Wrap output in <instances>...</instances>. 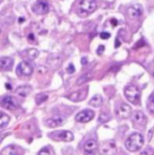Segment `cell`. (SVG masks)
I'll list each match as a JSON object with an SVG mask.
<instances>
[{
    "label": "cell",
    "instance_id": "5bb4252c",
    "mask_svg": "<svg viewBox=\"0 0 154 155\" xmlns=\"http://www.w3.org/2000/svg\"><path fill=\"white\" fill-rule=\"evenodd\" d=\"M132 120L135 124H136L137 125L141 126V127H144L147 123V119L145 117V115L144 114L142 111H139V110H137V111L134 112L133 114H132Z\"/></svg>",
    "mask_w": 154,
    "mask_h": 155
},
{
    "label": "cell",
    "instance_id": "484cf974",
    "mask_svg": "<svg viewBox=\"0 0 154 155\" xmlns=\"http://www.w3.org/2000/svg\"><path fill=\"white\" fill-rule=\"evenodd\" d=\"M110 119L111 117L108 114H101L100 115V117H99V122L100 124H105V123L110 120Z\"/></svg>",
    "mask_w": 154,
    "mask_h": 155
},
{
    "label": "cell",
    "instance_id": "f1b7e54d",
    "mask_svg": "<svg viewBox=\"0 0 154 155\" xmlns=\"http://www.w3.org/2000/svg\"><path fill=\"white\" fill-rule=\"evenodd\" d=\"M110 33H107V32H103V33L100 34V37L103 39H107L110 37Z\"/></svg>",
    "mask_w": 154,
    "mask_h": 155
},
{
    "label": "cell",
    "instance_id": "ffe728a7",
    "mask_svg": "<svg viewBox=\"0 0 154 155\" xmlns=\"http://www.w3.org/2000/svg\"><path fill=\"white\" fill-rule=\"evenodd\" d=\"M93 77V74L91 72H88L87 74H84V75H82L81 77H80L78 78V80H77V86H80V85L84 84L85 83L88 82L89 80H91Z\"/></svg>",
    "mask_w": 154,
    "mask_h": 155
},
{
    "label": "cell",
    "instance_id": "3957f363",
    "mask_svg": "<svg viewBox=\"0 0 154 155\" xmlns=\"http://www.w3.org/2000/svg\"><path fill=\"white\" fill-rule=\"evenodd\" d=\"M125 95L131 103L137 104L140 101L141 92L135 86H129L125 89Z\"/></svg>",
    "mask_w": 154,
    "mask_h": 155
},
{
    "label": "cell",
    "instance_id": "603a6c76",
    "mask_svg": "<svg viewBox=\"0 0 154 155\" xmlns=\"http://www.w3.org/2000/svg\"><path fill=\"white\" fill-rule=\"evenodd\" d=\"M38 155H55L54 151L51 147H45V148H42L38 153Z\"/></svg>",
    "mask_w": 154,
    "mask_h": 155
},
{
    "label": "cell",
    "instance_id": "f546056e",
    "mask_svg": "<svg viewBox=\"0 0 154 155\" xmlns=\"http://www.w3.org/2000/svg\"><path fill=\"white\" fill-rule=\"evenodd\" d=\"M67 71H68V73H69V74H72V73H74V71H75V68H74V65H73L72 64H70L69 66L67 68Z\"/></svg>",
    "mask_w": 154,
    "mask_h": 155
},
{
    "label": "cell",
    "instance_id": "d4e9b609",
    "mask_svg": "<svg viewBox=\"0 0 154 155\" xmlns=\"http://www.w3.org/2000/svg\"><path fill=\"white\" fill-rule=\"evenodd\" d=\"M26 53H27V55L28 56V58L31 60L33 59H35L39 54V51L36 49H29L26 51Z\"/></svg>",
    "mask_w": 154,
    "mask_h": 155
},
{
    "label": "cell",
    "instance_id": "6da1fadb",
    "mask_svg": "<svg viewBox=\"0 0 154 155\" xmlns=\"http://www.w3.org/2000/svg\"><path fill=\"white\" fill-rule=\"evenodd\" d=\"M144 143V137L140 133H134L131 135L125 142V147L128 151L135 152L141 149Z\"/></svg>",
    "mask_w": 154,
    "mask_h": 155
},
{
    "label": "cell",
    "instance_id": "e0dca14e",
    "mask_svg": "<svg viewBox=\"0 0 154 155\" xmlns=\"http://www.w3.org/2000/svg\"><path fill=\"white\" fill-rule=\"evenodd\" d=\"M0 155H20L17 151L16 148L14 145H9L3 148L2 151H1Z\"/></svg>",
    "mask_w": 154,
    "mask_h": 155
},
{
    "label": "cell",
    "instance_id": "83f0119b",
    "mask_svg": "<svg viewBox=\"0 0 154 155\" xmlns=\"http://www.w3.org/2000/svg\"><path fill=\"white\" fill-rule=\"evenodd\" d=\"M148 71H150V74L154 77V61L150 62L148 65Z\"/></svg>",
    "mask_w": 154,
    "mask_h": 155
},
{
    "label": "cell",
    "instance_id": "4dcf8cb0",
    "mask_svg": "<svg viewBox=\"0 0 154 155\" xmlns=\"http://www.w3.org/2000/svg\"><path fill=\"white\" fill-rule=\"evenodd\" d=\"M104 50H105V47L103 46V45H100L98 49L97 50V54H98L99 55H101V54L103 53V51H104Z\"/></svg>",
    "mask_w": 154,
    "mask_h": 155
},
{
    "label": "cell",
    "instance_id": "7a4b0ae2",
    "mask_svg": "<svg viewBox=\"0 0 154 155\" xmlns=\"http://www.w3.org/2000/svg\"><path fill=\"white\" fill-rule=\"evenodd\" d=\"M97 3L94 0H82L80 2L78 9V15L85 18L90 14L93 13L97 9Z\"/></svg>",
    "mask_w": 154,
    "mask_h": 155
},
{
    "label": "cell",
    "instance_id": "9c48e42d",
    "mask_svg": "<svg viewBox=\"0 0 154 155\" xmlns=\"http://www.w3.org/2000/svg\"><path fill=\"white\" fill-rule=\"evenodd\" d=\"M32 10L36 15H45L50 10V5L46 1H38L32 7Z\"/></svg>",
    "mask_w": 154,
    "mask_h": 155
},
{
    "label": "cell",
    "instance_id": "8992f818",
    "mask_svg": "<svg viewBox=\"0 0 154 155\" xmlns=\"http://www.w3.org/2000/svg\"><path fill=\"white\" fill-rule=\"evenodd\" d=\"M49 136L56 141H62V142H71L74 139V136L72 133L66 130H59V131L53 132L49 134Z\"/></svg>",
    "mask_w": 154,
    "mask_h": 155
},
{
    "label": "cell",
    "instance_id": "ba28073f",
    "mask_svg": "<svg viewBox=\"0 0 154 155\" xmlns=\"http://www.w3.org/2000/svg\"><path fill=\"white\" fill-rule=\"evenodd\" d=\"M33 71L32 65L27 61L21 62L16 68L17 74L19 76H30L33 73Z\"/></svg>",
    "mask_w": 154,
    "mask_h": 155
},
{
    "label": "cell",
    "instance_id": "7402d4cb",
    "mask_svg": "<svg viewBox=\"0 0 154 155\" xmlns=\"http://www.w3.org/2000/svg\"><path fill=\"white\" fill-rule=\"evenodd\" d=\"M9 117L4 112L0 111V129L4 128L9 122Z\"/></svg>",
    "mask_w": 154,
    "mask_h": 155
},
{
    "label": "cell",
    "instance_id": "cb8c5ba5",
    "mask_svg": "<svg viewBox=\"0 0 154 155\" xmlns=\"http://www.w3.org/2000/svg\"><path fill=\"white\" fill-rule=\"evenodd\" d=\"M47 99H48V95H46V94H43V93L38 94L36 97V104H42V103L45 102Z\"/></svg>",
    "mask_w": 154,
    "mask_h": 155
},
{
    "label": "cell",
    "instance_id": "5b68a950",
    "mask_svg": "<svg viewBox=\"0 0 154 155\" xmlns=\"http://www.w3.org/2000/svg\"><path fill=\"white\" fill-rule=\"evenodd\" d=\"M0 106L7 110H16L19 107L18 100L11 95H5L0 98Z\"/></svg>",
    "mask_w": 154,
    "mask_h": 155
},
{
    "label": "cell",
    "instance_id": "d6986e66",
    "mask_svg": "<svg viewBox=\"0 0 154 155\" xmlns=\"http://www.w3.org/2000/svg\"><path fill=\"white\" fill-rule=\"evenodd\" d=\"M31 88L29 86H21L16 89V93L21 97H26L30 93Z\"/></svg>",
    "mask_w": 154,
    "mask_h": 155
},
{
    "label": "cell",
    "instance_id": "7c38bea8",
    "mask_svg": "<svg viewBox=\"0 0 154 155\" xmlns=\"http://www.w3.org/2000/svg\"><path fill=\"white\" fill-rule=\"evenodd\" d=\"M87 95V89H84L70 94V95L67 96V98L72 101L77 102V101H80L84 100L86 98Z\"/></svg>",
    "mask_w": 154,
    "mask_h": 155
},
{
    "label": "cell",
    "instance_id": "ac0fdd59",
    "mask_svg": "<svg viewBox=\"0 0 154 155\" xmlns=\"http://www.w3.org/2000/svg\"><path fill=\"white\" fill-rule=\"evenodd\" d=\"M89 104L94 107H100L103 104V98L100 95H96L90 101Z\"/></svg>",
    "mask_w": 154,
    "mask_h": 155
},
{
    "label": "cell",
    "instance_id": "2e32d148",
    "mask_svg": "<svg viewBox=\"0 0 154 155\" xmlns=\"http://www.w3.org/2000/svg\"><path fill=\"white\" fill-rule=\"evenodd\" d=\"M14 64V61L11 58H0V70L2 71H10Z\"/></svg>",
    "mask_w": 154,
    "mask_h": 155
},
{
    "label": "cell",
    "instance_id": "1f68e13d",
    "mask_svg": "<svg viewBox=\"0 0 154 155\" xmlns=\"http://www.w3.org/2000/svg\"><path fill=\"white\" fill-rule=\"evenodd\" d=\"M87 63V58H82L81 59V64L83 65L86 64Z\"/></svg>",
    "mask_w": 154,
    "mask_h": 155
},
{
    "label": "cell",
    "instance_id": "52a82bcc",
    "mask_svg": "<svg viewBox=\"0 0 154 155\" xmlns=\"http://www.w3.org/2000/svg\"><path fill=\"white\" fill-rule=\"evenodd\" d=\"M65 122H66V118L65 117L62 115H56L47 120L45 122V124L46 127L50 128H55L64 125Z\"/></svg>",
    "mask_w": 154,
    "mask_h": 155
},
{
    "label": "cell",
    "instance_id": "d6a6232c",
    "mask_svg": "<svg viewBox=\"0 0 154 155\" xmlns=\"http://www.w3.org/2000/svg\"><path fill=\"white\" fill-rule=\"evenodd\" d=\"M0 33H1V30H0Z\"/></svg>",
    "mask_w": 154,
    "mask_h": 155
},
{
    "label": "cell",
    "instance_id": "277c9868",
    "mask_svg": "<svg viewBox=\"0 0 154 155\" xmlns=\"http://www.w3.org/2000/svg\"><path fill=\"white\" fill-rule=\"evenodd\" d=\"M99 151L102 155H115L117 148L115 141L108 140L102 142L99 147Z\"/></svg>",
    "mask_w": 154,
    "mask_h": 155
},
{
    "label": "cell",
    "instance_id": "9a60e30c",
    "mask_svg": "<svg viewBox=\"0 0 154 155\" xmlns=\"http://www.w3.org/2000/svg\"><path fill=\"white\" fill-rule=\"evenodd\" d=\"M97 149V143L94 139L88 140L84 145V153L86 155H95Z\"/></svg>",
    "mask_w": 154,
    "mask_h": 155
},
{
    "label": "cell",
    "instance_id": "4fadbf2b",
    "mask_svg": "<svg viewBox=\"0 0 154 155\" xmlns=\"http://www.w3.org/2000/svg\"><path fill=\"white\" fill-rule=\"evenodd\" d=\"M144 12V9L141 5L135 4L132 5L128 9V14L131 18H137L141 16Z\"/></svg>",
    "mask_w": 154,
    "mask_h": 155
},
{
    "label": "cell",
    "instance_id": "44dd1931",
    "mask_svg": "<svg viewBox=\"0 0 154 155\" xmlns=\"http://www.w3.org/2000/svg\"><path fill=\"white\" fill-rule=\"evenodd\" d=\"M147 107L150 114L154 115V91L149 96L147 103Z\"/></svg>",
    "mask_w": 154,
    "mask_h": 155
},
{
    "label": "cell",
    "instance_id": "8fae6325",
    "mask_svg": "<svg viewBox=\"0 0 154 155\" xmlns=\"http://www.w3.org/2000/svg\"><path fill=\"white\" fill-rule=\"evenodd\" d=\"M94 117V112L92 110L86 109L77 114L75 117V120L80 123H87Z\"/></svg>",
    "mask_w": 154,
    "mask_h": 155
},
{
    "label": "cell",
    "instance_id": "4316f807",
    "mask_svg": "<svg viewBox=\"0 0 154 155\" xmlns=\"http://www.w3.org/2000/svg\"><path fill=\"white\" fill-rule=\"evenodd\" d=\"M139 155H154V151L151 148L148 147L146 149H144Z\"/></svg>",
    "mask_w": 154,
    "mask_h": 155
},
{
    "label": "cell",
    "instance_id": "30bf717a",
    "mask_svg": "<svg viewBox=\"0 0 154 155\" xmlns=\"http://www.w3.org/2000/svg\"><path fill=\"white\" fill-rule=\"evenodd\" d=\"M115 113H116V114L118 115L120 118L127 119V118L130 117L132 114V107H131L128 104L122 103V104H120L119 107L115 110Z\"/></svg>",
    "mask_w": 154,
    "mask_h": 155
}]
</instances>
